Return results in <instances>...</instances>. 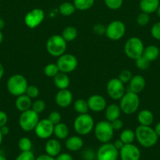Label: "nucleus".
Returning <instances> with one entry per match:
<instances>
[{"label":"nucleus","instance_id":"f257e3e1","mask_svg":"<svg viewBox=\"0 0 160 160\" xmlns=\"http://www.w3.org/2000/svg\"><path fill=\"white\" fill-rule=\"evenodd\" d=\"M136 139L138 143L144 148H151L158 142V135L150 126L139 125L135 130Z\"/></svg>","mask_w":160,"mask_h":160},{"label":"nucleus","instance_id":"f03ea898","mask_svg":"<svg viewBox=\"0 0 160 160\" xmlns=\"http://www.w3.org/2000/svg\"><path fill=\"white\" fill-rule=\"evenodd\" d=\"M140 106V98L138 94L129 91L125 92L120 98L119 107L121 111L126 115H131L137 111Z\"/></svg>","mask_w":160,"mask_h":160},{"label":"nucleus","instance_id":"7ed1b4c3","mask_svg":"<svg viewBox=\"0 0 160 160\" xmlns=\"http://www.w3.org/2000/svg\"><path fill=\"white\" fill-rule=\"evenodd\" d=\"M28 86V83L26 78L19 73L12 75L6 83V88L9 93L16 97L25 94Z\"/></svg>","mask_w":160,"mask_h":160},{"label":"nucleus","instance_id":"20e7f679","mask_svg":"<svg viewBox=\"0 0 160 160\" xmlns=\"http://www.w3.org/2000/svg\"><path fill=\"white\" fill-rule=\"evenodd\" d=\"M45 48L50 56L53 57H59L65 53L67 42L60 34H53L47 39Z\"/></svg>","mask_w":160,"mask_h":160},{"label":"nucleus","instance_id":"39448f33","mask_svg":"<svg viewBox=\"0 0 160 160\" xmlns=\"http://www.w3.org/2000/svg\"><path fill=\"white\" fill-rule=\"evenodd\" d=\"M94 120L89 113L78 114L74 120V129L78 135L89 134L94 128Z\"/></svg>","mask_w":160,"mask_h":160},{"label":"nucleus","instance_id":"423d86ee","mask_svg":"<svg viewBox=\"0 0 160 160\" xmlns=\"http://www.w3.org/2000/svg\"><path fill=\"white\" fill-rule=\"evenodd\" d=\"M94 134L97 141L103 143H108L113 138L114 129L111 124V122L108 120H101L94 125Z\"/></svg>","mask_w":160,"mask_h":160},{"label":"nucleus","instance_id":"0eeeda50","mask_svg":"<svg viewBox=\"0 0 160 160\" xmlns=\"http://www.w3.org/2000/svg\"><path fill=\"white\" fill-rule=\"evenodd\" d=\"M144 43L141 38L137 37H131L125 42L124 45V52L127 57L135 59L141 57L144 52Z\"/></svg>","mask_w":160,"mask_h":160},{"label":"nucleus","instance_id":"6e6552de","mask_svg":"<svg viewBox=\"0 0 160 160\" xmlns=\"http://www.w3.org/2000/svg\"><path fill=\"white\" fill-rule=\"evenodd\" d=\"M39 114L30 109L21 112L19 117V125L24 131L30 132L34 131L39 121Z\"/></svg>","mask_w":160,"mask_h":160},{"label":"nucleus","instance_id":"1a4fd4ad","mask_svg":"<svg viewBox=\"0 0 160 160\" xmlns=\"http://www.w3.org/2000/svg\"><path fill=\"white\" fill-rule=\"evenodd\" d=\"M56 65L60 72L68 73L74 71L78 67V59L74 55L64 53L58 57Z\"/></svg>","mask_w":160,"mask_h":160},{"label":"nucleus","instance_id":"9d476101","mask_svg":"<svg viewBox=\"0 0 160 160\" xmlns=\"http://www.w3.org/2000/svg\"><path fill=\"white\" fill-rule=\"evenodd\" d=\"M125 34V26L120 20H113L106 27L105 35L112 41H118L122 38Z\"/></svg>","mask_w":160,"mask_h":160},{"label":"nucleus","instance_id":"9b49d317","mask_svg":"<svg viewBox=\"0 0 160 160\" xmlns=\"http://www.w3.org/2000/svg\"><path fill=\"white\" fill-rule=\"evenodd\" d=\"M119 156V151L110 142L102 144L96 154L97 160H117Z\"/></svg>","mask_w":160,"mask_h":160},{"label":"nucleus","instance_id":"f8f14e48","mask_svg":"<svg viewBox=\"0 0 160 160\" xmlns=\"http://www.w3.org/2000/svg\"><path fill=\"white\" fill-rule=\"evenodd\" d=\"M107 92L108 96L114 100H120L125 94L124 84L119 78H111L107 84Z\"/></svg>","mask_w":160,"mask_h":160},{"label":"nucleus","instance_id":"ddd939ff","mask_svg":"<svg viewBox=\"0 0 160 160\" xmlns=\"http://www.w3.org/2000/svg\"><path fill=\"white\" fill-rule=\"evenodd\" d=\"M45 19V12L42 9L35 8L31 9L24 17V23L28 28H35L42 23Z\"/></svg>","mask_w":160,"mask_h":160},{"label":"nucleus","instance_id":"4468645a","mask_svg":"<svg viewBox=\"0 0 160 160\" xmlns=\"http://www.w3.org/2000/svg\"><path fill=\"white\" fill-rule=\"evenodd\" d=\"M53 129L54 125L46 118L39 120L34 131L39 138L49 139L53 134Z\"/></svg>","mask_w":160,"mask_h":160},{"label":"nucleus","instance_id":"2eb2a0df","mask_svg":"<svg viewBox=\"0 0 160 160\" xmlns=\"http://www.w3.org/2000/svg\"><path fill=\"white\" fill-rule=\"evenodd\" d=\"M119 157L121 160H140L141 151L133 143L125 144L119 150Z\"/></svg>","mask_w":160,"mask_h":160},{"label":"nucleus","instance_id":"dca6fc26","mask_svg":"<svg viewBox=\"0 0 160 160\" xmlns=\"http://www.w3.org/2000/svg\"><path fill=\"white\" fill-rule=\"evenodd\" d=\"M89 109L94 112H100L107 107V102L104 97L100 95H93L87 99Z\"/></svg>","mask_w":160,"mask_h":160},{"label":"nucleus","instance_id":"f3484780","mask_svg":"<svg viewBox=\"0 0 160 160\" xmlns=\"http://www.w3.org/2000/svg\"><path fill=\"white\" fill-rule=\"evenodd\" d=\"M55 101L59 107L67 108L72 103L73 95L67 88L59 90L55 96Z\"/></svg>","mask_w":160,"mask_h":160},{"label":"nucleus","instance_id":"a211bd4d","mask_svg":"<svg viewBox=\"0 0 160 160\" xmlns=\"http://www.w3.org/2000/svg\"><path fill=\"white\" fill-rule=\"evenodd\" d=\"M146 86L145 78L141 75H135L132 77L131 80L129 82L130 91L134 93L139 94L142 92Z\"/></svg>","mask_w":160,"mask_h":160},{"label":"nucleus","instance_id":"6ab92c4d","mask_svg":"<svg viewBox=\"0 0 160 160\" xmlns=\"http://www.w3.org/2000/svg\"><path fill=\"white\" fill-rule=\"evenodd\" d=\"M61 142L55 138L49 139L45 145V154L54 158L61 152Z\"/></svg>","mask_w":160,"mask_h":160},{"label":"nucleus","instance_id":"aec40b11","mask_svg":"<svg viewBox=\"0 0 160 160\" xmlns=\"http://www.w3.org/2000/svg\"><path fill=\"white\" fill-rule=\"evenodd\" d=\"M84 142L79 136H71L65 141V147L71 152H78L83 147Z\"/></svg>","mask_w":160,"mask_h":160},{"label":"nucleus","instance_id":"412c9836","mask_svg":"<svg viewBox=\"0 0 160 160\" xmlns=\"http://www.w3.org/2000/svg\"><path fill=\"white\" fill-rule=\"evenodd\" d=\"M159 5L160 0H141L139 6L141 12L151 14L156 12Z\"/></svg>","mask_w":160,"mask_h":160},{"label":"nucleus","instance_id":"4be33fe9","mask_svg":"<svg viewBox=\"0 0 160 160\" xmlns=\"http://www.w3.org/2000/svg\"><path fill=\"white\" fill-rule=\"evenodd\" d=\"M31 105H32L31 98L28 97L26 94L19 95L15 100L16 108L17 109V110L20 111V112L30 109L31 108Z\"/></svg>","mask_w":160,"mask_h":160},{"label":"nucleus","instance_id":"5701e85b","mask_svg":"<svg viewBox=\"0 0 160 160\" xmlns=\"http://www.w3.org/2000/svg\"><path fill=\"white\" fill-rule=\"evenodd\" d=\"M121 109L119 105L117 104H110L107 106L105 108V117L108 121L111 122L115 120H117L120 117Z\"/></svg>","mask_w":160,"mask_h":160},{"label":"nucleus","instance_id":"b1692460","mask_svg":"<svg viewBox=\"0 0 160 160\" xmlns=\"http://www.w3.org/2000/svg\"><path fill=\"white\" fill-rule=\"evenodd\" d=\"M53 83L59 90L67 89L68 88L69 84H70V78H69L68 75L67 73L59 72L53 78Z\"/></svg>","mask_w":160,"mask_h":160},{"label":"nucleus","instance_id":"393cba45","mask_svg":"<svg viewBox=\"0 0 160 160\" xmlns=\"http://www.w3.org/2000/svg\"><path fill=\"white\" fill-rule=\"evenodd\" d=\"M137 120L140 125L151 126L154 122V115L148 109H142L138 113Z\"/></svg>","mask_w":160,"mask_h":160},{"label":"nucleus","instance_id":"a878e982","mask_svg":"<svg viewBox=\"0 0 160 160\" xmlns=\"http://www.w3.org/2000/svg\"><path fill=\"white\" fill-rule=\"evenodd\" d=\"M142 56L149 62H153L159 56V48L155 45H148L145 47Z\"/></svg>","mask_w":160,"mask_h":160},{"label":"nucleus","instance_id":"bb28decb","mask_svg":"<svg viewBox=\"0 0 160 160\" xmlns=\"http://www.w3.org/2000/svg\"><path fill=\"white\" fill-rule=\"evenodd\" d=\"M53 134L55 137L60 140L66 139L69 134V128L64 123H57L54 125V129H53Z\"/></svg>","mask_w":160,"mask_h":160},{"label":"nucleus","instance_id":"cd10ccee","mask_svg":"<svg viewBox=\"0 0 160 160\" xmlns=\"http://www.w3.org/2000/svg\"><path fill=\"white\" fill-rule=\"evenodd\" d=\"M75 10H76V9H75L73 3L69 2H64L61 3L58 8V11H59L60 13L64 17L72 16L75 12Z\"/></svg>","mask_w":160,"mask_h":160},{"label":"nucleus","instance_id":"c85d7f7f","mask_svg":"<svg viewBox=\"0 0 160 160\" xmlns=\"http://www.w3.org/2000/svg\"><path fill=\"white\" fill-rule=\"evenodd\" d=\"M119 139L125 144H132L136 139V134H135V131H133L131 129H124L122 130L121 132L120 136H119Z\"/></svg>","mask_w":160,"mask_h":160},{"label":"nucleus","instance_id":"c756f323","mask_svg":"<svg viewBox=\"0 0 160 160\" xmlns=\"http://www.w3.org/2000/svg\"><path fill=\"white\" fill-rule=\"evenodd\" d=\"M61 36L64 38V39L67 42H72L78 36V31H77V29L75 27L67 26L64 29Z\"/></svg>","mask_w":160,"mask_h":160},{"label":"nucleus","instance_id":"7c9ffc66","mask_svg":"<svg viewBox=\"0 0 160 160\" xmlns=\"http://www.w3.org/2000/svg\"><path fill=\"white\" fill-rule=\"evenodd\" d=\"M74 108L78 114L87 113L89 109L87 101L83 98H78V99L75 100L74 102Z\"/></svg>","mask_w":160,"mask_h":160},{"label":"nucleus","instance_id":"2f4dec72","mask_svg":"<svg viewBox=\"0 0 160 160\" xmlns=\"http://www.w3.org/2000/svg\"><path fill=\"white\" fill-rule=\"evenodd\" d=\"M94 1L95 0H73V4L76 9L84 11L93 7Z\"/></svg>","mask_w":160,"mask_h":160},{"label":"nucleus","instance_id":"473e14b6","mask_svg":"<svg viewBox=\"0 0 160 160\" xmlns=\"http://www.w3.org/2000/svg\"><path fill=\"white\" fill-rule=\"evenodd\" d=\"M18 148L21 152L31 151L32 142L31 139L27 137H23L18 141Z\"/></svg>","mask_w":160,"mask_h":160},{"label":"nucleus","instance_id":"72a5a7b5","mask_svg":"<svg viewBox=\"0 0 160 160\" xmlns=\"http://www.w3.org/2000/svg\"><path fill=\"white\" fill-rule=\"evenodd\" d=\"M60 72L56 63H49L44 68V73L48 78H53Z\"/></svg>","mask_w":160,"mask_h":160},{"label":"nucleus","instance_id":"f704fd0d","mask_svg":"<svg viewBox=\"0 0 160 160\" xmlns=\"http://www.w3.org/2000/svg\"><path fill=\"white\" fill-rule=\"evenodd\" d=\"M31 109H32L33 111H35V112H37L38 114L42 113V112H44V110L45 109V102L40 99L36 100L34 102H32Z\"/></svg>","mask_w":160,"mask_h":160},{"label":"nucleus","instance_id":"c9c22d12","mask_svg":"<svg viewBox=\"0 0 160 160\" xmlns=\"http://www.w3.org/2000/svg\"><path fill=\"white\" fill-rule=\"evenodd\" d=\"M135 64H136V67H137L139 70H145L150 66V62L148 60L145 59L143 56H141V57H139L138 59H135Z\"/></svg>","mask_w":160,"mask_h":160},{"label":"nucleus","instance_id":"e433bc0d","mask_svg":"<svg viewBox=\"0 0 160 160\" xmlns=\"http://www.w3.org/2000/svg\"><path fill=\"white\" fill-rule=\"evenodd\" d=\"M149 21H150V17H149V14L146 12H141L136 17V23L139 26H146L149 23Z\"/></svg>","mask_w":160,"mask_h":160},{"label":"nucleus","instance_id":"4c0bfd02","mask_svg":"<svg viewBox=\"0 0 160 160\" xmlns=\"http://www.w3.org/2000/svg\"><path fill=\"white\" fill-rule=\"evenodd\" d=\"M104 2L107 7L110 9L116 10L122 6L123 0H104Z\"/></svg>","mask_w":160,"mask_h":160},{"label":"nucleus","instance_id":"58836bf2","mask_svg":"<svg viewBox=\"0 0 160 160\" xmlns=\"http://www.w3.org/2000/svg\"><path fill=\"white\" fill-rule=\"evenodd\" d=\"M25 94L28 97H30L31 99L32 98H36L39 95V89L35 85L31 84V85L28 86V88L26 89V92H25Z\"/></svg>","mask_w":160,"mask_h":160},{"label":"nucleus","instance_id":"ea45409f","mask_svg":"<svg viewBox=\"0 0 160 160\" xmlns=\"http://www.w3.org/2000/svg\"><path fill=\"white\" fill-rule=\"evenodd\" d=\"M132 77H133V74H132V72L130 71V70H123L119 73L118 78H119L123 84H125V83L130 82Z\"/></svg>","mask_w":160,"mask_h":160},{"label":"nucleus","instance_id":"a19ab883","mask_svg":"<svg viewBox=\"0 0 160 160\" xmlns=\"http://www.w3.org/2000/svg\"><path fill=\"white\" fill-rule=\"evenodd\" d=\"M47 119H48L53 125H56L61 122V115L59 112H57V111H52V112L48 115Z\"/></svg>","mask_w":160,"mask_h":160},{"label":"nucleus","instance_id":"79ce46f5","mask_svg":"<svg viewBox=\"0 0 160 160\" xmlns=\"http://www.w3.org/2000/svg\"><path fill=\"white\" fill-rule=\"evenodd\" d=\"M36 157L31 151L21 152L17 156L15 160H35Z\"/></svg>","mask_w":160,"mask_h":160},{"label":"nucleus","instance_id":"37998d69","mask_svg":"<svg viewBox=\"0 0 160 160\" xmlns=\"http://www.w3.org/2000/svg\"><path fill=\"white\" fill-rule=\"evenodd\" d=\"M93 31L97 35H104V34H105V32H106V27L101 23H96L93 26Z\"/></svg>","mask_w":160,"mask_h":160},{"label":"nucleus","instance_id":"c03bdc74","mask_svg":"<svg viewBox=\"0 0 160 160\" xmlns=\"http://www.w3.org/2000/svg\"><path fill=\"white\" fill-rule=\"evenodd\" d=\"M151 34L154 38L160 41V21L157 22L152 26Z\"/></svg>","mask_w":160,"mask_h":160},{"label":"nucleus","instance_id":"a18cd8bd","mask_svg":"<svg viewBox=\"0 0 160 160\" xmlns=\"http://www.w3.org/2000/svg\"><path fill=\"white\" fill-rule=\"evenodd\" d=\"M111 124L112 126V128L114 129V131H120L123 128V121L120 119H117V120H115L111 122Z\"/></svg>","mask_w":160,"mask_h":160},{"label":"nucleus","instance_id":"49530a36","mask_svg":"<svg viewBox=\"0 0 160 160\" xmlns=\"http://www.w3.org/2000/svg\"><path fill=\"white\" fill-rule=\"evenodd\" d=\"M55 160H73V157L69 153H60L57 156L55 157Z\"/></svg>","mask_w":160,"mask_h":160},{"label":"nucleus","instance_id":"de8ad7c7","mask_svg":"<svg viewBox=\"0 0 160 160\" xmlns=\"http://www.w3.org/2000/svg\"><path fill=\"white\" fill-rule=\"evenodd\" d=\"M8 122V116L4 111L0 110V128L6 125Z\"/></svg>","mask_w":160,"mask_h":160},{"label":"nucleus","instance_id":"09e8293b","mask_svg":"<svg viewBox=\"0 0 160 160\" xmlns=\"http://www.w3.org/2000/svg\"><path fill=\"white\" fill-rule=\"evenodd\" d=\"M35 160H55V158L52 157V156H49L47 154H43L36 157Z\"/></svg>","mask_w":160,"mask_h":160},{"label":"nucleus","instance_id":"8fccbe9b","mask_svg":"<svg viewBox=\"0 0 160 160\" xmlns=\"http://www.w3.org/2000/svg\"><path fill=\"white\" fill-rule=\"evenodd\" d=\"M0 132L2 133V134H3V136L7 135V134L9 133V127H7L6 125H4V126L1 127V128H0Z\"/></svg>","mask_w":160,"mask_h":160},{"label":"nucleus","instance_id":"3c124183","mask_svg":"<svg viewBox=\"0 0 160 160\" xmlns=\"http://www.w3.org/2000/svg\"><path fill=\"white\" fill-rule=\"evenodd\" d=\"M113 145H114L115 147V148H117V149L119 151V150H120L121 148H122V147H123L124 143L122 142V141L120 140V139H119V140H116L115 142L114 143H113Z\"/></svg>","mask_w":160,"mask_h":160},{"label":"nucleus","instance_id":"603ef678","mask_svg":"<svg viewBox=\"0 0 160 160\" xmlns=\"http://www.w3.org/2000/svg\"><path fill=\"white\" fill-rule=\"evenodd\" d=\"M155 131L156 133V134L158 135V137H160V122H158L155 127Z\"/></svg>","mask_w":160,"mask_h":160},{"label":"nucleus","instance_id":"864d4df0","mask_svg":"<svg viewBox=\"0 0 160 160\" xmlns=\"http://www.w3.org/2000/svg\"><path fill=\"white\" fill-rule=\"evenodd\" d=\"M4 73H5L4 67H3V64L0 63V81H1V79L3 78V75H4Z\"/></svg>","mask_w":160,"mask_h":160},{"label":"nucleus","instance_id":"5fc2aeb1","mask_svg":"<svg viewBox=\"0 0 160 160\" xmlns=\"http://www.w3.org/2000/svg\"><path fill=\"white\" fill-rule=\"evenodd\" d=\"M5 27V21L3 19L0 18V31H2V30Z\"/></svg>","mask_w":160,"mask_h":160},{"label":"nucleus","instance_id":"6e6d98bb","mask_svg":"<svg viewBox=\"0 0 160 160\" xmlns=\"http://www.w3.org/2000/svg\"><path fill=\"white\" fill-rule=\"evenodd\" d=\"M3 41V32H2V31H0V45L2 44Z\"/></svg>","mask_w":160,"mask_h":160},{"label":"nucleus","instance_id":"4d7b16f0","mask_svg":"<svg viewBox=\"0 0 160 160\" xmlns=\"http://www.w3.org/2000/svg\"><path fill=\"white\" fill-rule=\"evenodd\" d=\"M3 137H4V136H3V134H2V133L0 132V145H2V143H3Z\"/></svg>","mask_w":160,"mask_h":160},{"label":"nucleus","instance_id":"13d9d810","mask_svg":"<svg viewBox=\"0 0 160 160\" xmlns=\"http://www.w3.org/2000/svg\"><path fill=\"white\" fill-rule=\"evenodd\" d=\"M0 160H7L6 159V156L3 154H0Z\"/></svg>","mask_w":160,"mask_h":160},{"label":"nucleus","instance_id":"bf43d9fd","mask_svg":"<svg viewBox=\"0 0 160 160\" xmlns=\"http://www.w3.org/2000/svg\"><path fill=\"white\" fill-rule=\"evenodd\" d=\"M156 12H157V15H158V17L160 18V5H159V6H158V9H157Z\"/></svg>","mask_w":160,"mask_h":160},{"label":"nucleus","instance_id":"052dcab7","mask_svg":"<svg viewBox=\"0 0 160 160\" xmlns=\"http://www.w3.org/2000/svg\"><path fill=\"white\" fill-rule=\"evenodd\" d=\"M159 56H160V47H159Z\"/></svg>","mask_w":160,"mask_h":160}]
</instances>
